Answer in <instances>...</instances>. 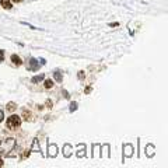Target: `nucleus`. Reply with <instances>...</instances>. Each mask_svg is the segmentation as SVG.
Listing matches in <instances>:
<instances>
[{
	"label": "nucleus",
	"mask_w": 168,
	"mask_h": 168,
	"mask_svg": "<svg viewBox=\"0 0 168 168\" xmlns=\"http://www.w3.org/2000/svg\"><path fill=\"white\" fill-rule=\"evenodd\" d=\"M20 125H21V118L18 115H11V116H8L7 119V128L11 130H16L17 128H20Z\"/></svg>",
	"instance_id": "f257e3e1"
},
{
	"label": "nucleus",
	"mask_w": 168,
	"mask_h": 168,
	"mask_svg": "<svg viewBox=\"0 0 168 168\" xmlns=\"http://www.w3.org/2000/svg\"><path fill=\"white\" fill-rule=\"evenodd\" d=\"M11 62H13L14 65H17V66H20L21 63H23V62H21V59H20L17 55H13V56H11Z\"/></svg>",
	"instance_id": "f03ea898"
},
{
	"label": "nucleus",
	"mask_w": 168,
	"mask_h": 168,
	"mask_svg": "<svg viewBox=\"0 0 168 168\" xmlns=\"http://www.w3.org/2000/svg\"><path fill=\"white\" fill-rule=\"evenodd\" d=\"M37 67H38L37 60H35V59H31V60H30V70H35Z\"/></svg>",
	"instance_id": "7ed1b4c3"
},
{
	"label": "nucleus",
	"mask_w": 168,
	"mask_h": 168,
	"mask_svg": "<svg viewBox=\"0 0 168 168\" xmlns=\"http://www.w3.org/2000/svg\"><path fill=\"white\" fill-rule=\"evenodd\" d=\"M0 3H1V6L4 8H11V3L8 0H0Z\"/></svg>",
	"instance_id": "20e7f679"
},
{
	"label": "nucleus",
	"mask_w": 168,
	"mask_h": 168,
	"mask_svg": "<svg viewBox=\"0 0 168 168\" xmlns=\"http://www.w3.org/2000/svg\"><path fill=\"white\" fill-rule=\"evenodd\" d=\"M23 115H24V119H25V121H30L31 116H32V115H31V112H30V111H27V109L23 111Z\"/></svg>",
	"instance_id": "39448f33"
},
{
	"label": "nucleus",
	"mask_w": 168,
	"mask_h": 168,
	"mask_svg": "<svg viewBox=\"0 0 168 168\" xmlns=\"http://www.w3.org/2000/svg\"><path fill=\"white\" fill-rule=\"evenodd\" d=\"M41 80H44V74H39V76H35V77H32V83H38V81H41Z\"/></svg>",
	"instance_id": "423d86ee"
},
{
	"label": "nucleus",
	"mask_w": 168,
	"mask_h": 168,
	"mask_svg": "<svg viewBox=\"0 0 168 168\" xmlns=\"http://www.w3.org/2000/svg\"><path fill=\"white\" fill-rule=\"evenodd\" d=\"M53 76H55V80H56V81H62V73H60V71H55Z\"/></svg>",
	"instance_id": "0eeeda50"
},
{
	"label": "nucleus",
	"mask_w": 168,
	"mask_h": 168,
	"mask_svg": "<svg viewBox=\"0 0 168 168\" xmlns=\"http://www.w3.org/2000/svg\"><path fill=\"white\" fill-rule=\"evenodd\" d=\"M52 87H53V81L49 80V78L45 80V88H52Z\"/></svg>",
	"instance_id": "6e6552de"
},
{
	"label": "nucleus",
	"mask_w": 168,
	"mask_h": 168,
	"mask_svg": "<svg viewBox=\"0 0 168 168\" xmlns=\"http://www.w3.org/2000/svg\"><path fill=\"white\" fill-rule=\"evenodd\" d=\"M7 109H8V111H14V109H16V104H14V102H8V104H7Z\"/></svg>",
	"instance_id": "1a4fd4ad"
},
{
	"label": "nucleus",
	"mask_w": 168,
	"mask_h": 168,
	"mask_svg": "<svg viewBox=\"0 0 168 168\" xmlns=\"http://www.w3.org/2000/svg\"><path fill=\"white\" fill-rule=\"evenodd\" d=\"M76 109H77V102H71L70 111H76Z\"/></svg>",
	"instance_id": "9d476101"
},
{
	"label": "nucleus",
	"mask_w": 168,
	"mask_h": 168,
	"mask_svg": "<svg viewBox=\"0 0 168 168\" xmlns=\"http://www.w3.org/2000/svg\"><path fill=\"white\" fill-rule=\"evenodd\" d=\"M78 78H80V80L84 78V71H78Z\"/></svg>",
	"instance_id": "9b49d317"
},
{
	"label": "nucleus",
	"mask_w": 168,
	"mask_h": 168,
	"mask_svg": "<svg viewBox=\"0 0 168 168\" xmlns=\"http://www.w3.org/2000/svg\"><path fill=\"white\" fill-rule=\"evenodd\" d=\"M3 118H4V114H3V111H0V122L3 121Z\"/></svg>",
	"instance_id": "f8f14e48"
},
{
	"label": "nucleus",
	"mask_w": 168,
	"mask_h": 168,
	"mask_svg": "<svg viewBox=\"0 0 168 168\" xmlns=\"http://www.w3.org/2000/svg\"><path fill=\"white\" fill-rule=\"evenodd\" d=\"M46 105H48V108H52V102H51V101H48V102H46Z\"/></svg>",
	"instance_id": "ddd939ff"
},
{
	"label": "nucleus",
	"mask_w": 168,
	"mask_h": 168,
	"mask_svg": "<svg viewBox=\"0 0 168 168\" xmlns=\"http://www.w3.org/2000/svg\"><path fill=\"white\" fill-rule=\"evenodd\" d=\"M0 60H3V52L0 51Z\"/></svg>",
	"instance_id": "4468645a"
},
{
	"label": "nucleus",
	"mask_w": 168,
	"mask_h": 168,
	"mask_svg": "<svg viewBox=\"0 0 168 168\" xmlns=\"http://www.w3.org/2000/svg\"><path fill=\"white\" fill-rule=\"evenodd\" d=\"M0 167H3V160L0 158Z\"/></svg>",
	"instance_id": "2eb2a0df"
},
{
	"label": "nucleus",
	"mask_w": 168,
	"mask_h": 168,
	"mask_svg": "<svg viewBox=\"0 0 168 168\" xmlns=\"http://www.w3.org/2000/svg\"><path fill=\"white\" fill-rule=\"evenodd\" d=\"M13 1H16V3H20V1H23V0H13Z\"/></svg>",
	"instance_id": "dca6fc26"
}]
</instances>
